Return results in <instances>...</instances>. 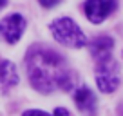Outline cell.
Returning a JSON list of instances; mask_svg holds the SVG:
<instances>
[{
  "label": "cell",
  "instance_id": "cell-10",
  "mask_svg": "<svg viewBox=\"0 0 123 116\" xmlns=\"http://www.w3.org/2000/svg\"><path fill=\"white\" fill-rule=\"evenodd\" d=\"M38 4L42 6V7H54V6H58L60 4V0H38Z\"/></svg>",
  "mask_w": 123,
  "mask_h": 116
},
{
  "label": "cell",
  "instance_id": "cell-9",
  "mask_svg": "<svg viewBox=\"0 0 123 116\" xmlns=\"http://www.w3.org/2000/svg\"><path fill=\"white\" fill-rule=\"evenodd\" d=\"M22 116H53V114H47V112L38 111V109H29V111H25Z\"/></svg>",
  "mask_w": 123,
  "mask_h": 116
},
{
  "label": "cell",
  "instance_id": "cell-11",
  "mask_svg": "<svg viewBox=\"0 0 123 116\" xmlns=\"http://www.w3.org/2000/svg\"><path fill=\"white\" fill-rule=\"evenodd\" d=\"M53 116H71V112L67 111V109H63V107H58V109H54Z\"/></svg>",
  "mask_w": 123,
  "mask_h": 116
},
{
  "label": "cell",
  "instance_id": "cell-1",
  "mask_svg": "<svg viewBox=\"0 0 123 116\" xmlns=\"http://www.w3.org/2000/svg\"><path fill=\"white\" fill-rule=\"evenodd\" d=\"M29 82L40 93H53L56 89L69 91L74 87L76 76L65 60L45 45H33L25 56Z\"/></svg>",
  "mask_w": 123,
  "mask_h": 116
},
{
  "label": "cell",
  "instance_id": "cell-2",
  "mask_svg": "<svg viewBox=\"0 0 123 116\" xmlns=\"http://www.w3.org/2000/svg\"><path fill=\"white\" fill-rule=\"evenodd\" d=\"M51 33H53L54 40L67 47H83L87 44V38H85L83 31L80 29L76 22L69 16H62V18H56L53 24H51Z\"/></svg>",
  "mask_w": 123,
  "mask_h": 116
},
{
  "label": "cell",
  "instance_id": "cell-4",
  "mask_svg": "<svg viewBox=\"0 0 123 116\" xmlns=\"http://www.w3.org/2000/svg\"><path fill=\"white\" fill-rule=\"evenodd\" d=\"M25 18L18 13H13V15L6 16L0 24V33L4 35L6 42L7 44H16L22 38L24 31H25Z\"/></svg>",
  "mask_w": 123,
  "mask_h": 116
},
{
  "label": "cell",
  "instance_id": "cell-12",
  "mask_svg": "<svg viewBox=\"0 0 123 116\" xmlns=\"http://www.w3.org/2000/svg\"><path fill=\"white\" fill-rule=\"evenodd\" d=\"M6 4H7V0H0V9L4 7V6H6Z\"/></svg>",
  "mask_w": 123,
  "mask_h": 116
},
{
  "label": "cell",
  "instance_id": "cell-3",
  "mask_svg": "<svg viewBox=\"0 0 123 116\" xmlns=\"http://www.w3.org/2000/svg\"><path fill=\"white\" fill-rule=\"evenodd\" d=\"M96 84L101 93H114L119 85V65L112 56L100 60L96 65Z\"/></svg>",
  "mask_w": 123,
  "mask_h": 116
},
{
  "label": "cell",
  "instance_id": "cell-8",
  "mask_svg": "<svg viewBox=\"0 0 123 116\" xmlns=\"http://www.w3.org/2000/svg\"><path fill=\"white\" fill-rule=\"evenodd\" d=\"M16 84H18V74H16L15 64L7 62V60L0 62V87L6 91Z\"/></svg>",
  "mask_w": 123,
  "mask_h": 116
},
{
  "label": "cell",
  "instance_id": "cell-5",
  "mask_svg": "<svg viewBox=\"0 0 123 116\" xmlns=\"http://www.w3.org/2000/svg\"><path fill=\"white\" fill-rule=\"evenodd\" d=\"M83 9L92 24H100L116 9V0H87Z\"/></svg>",
  "mask_w": 123,
  "mask_h": 116
},
{
  "label": "cell",
  "instance_id": "cell-6",
  "mask_svg": "<svg viewBox=\"0 0 123 116\" xmlns=\"http://www.w3.org/2000/svg\"><path fill=\"white\" fill-rule=\"evenodd\" d=\"M74 102H76L78 109L81 112H85V114L92 116L96 112V96L89 87H80L76 91V94H74Z\"/></svg>",
  "mask_w": 123,
  "mask_h": 116
},
{
  "label": "cell",
  "instance_id": "cell-7",
  "mask_svg": "<svg viewBox=\"0 0 123 116\" xmlns=\"http://www.w3.org/2000/svg\"><path fill=\"white\" fill-rule=\"evenodd\" d=\"M112 47H114V40L111 36H98L91 42V54L94 56L96 62H100L111 56Z\"/></svg>",
  "mask_w": 123,
  "mask_h": 116
}]
</instances>
